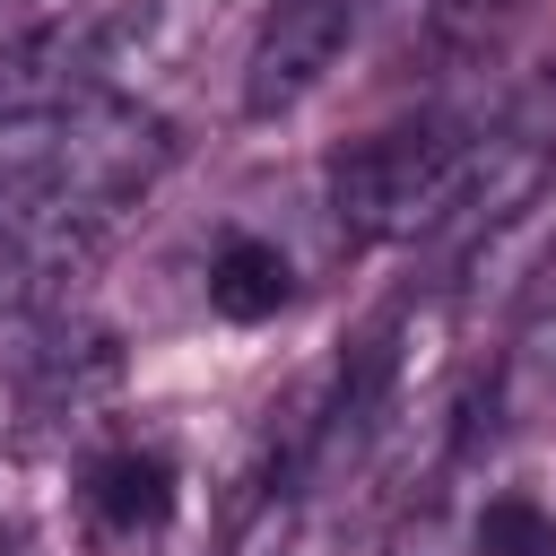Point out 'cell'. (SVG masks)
Segmentation results:
<instances>
[{
  "label": "cell",
  "instance_id": "cell-4",
  "mask_svg": "<svg viewBox=\"0 0 556 556\" xmlns=\"http://www.w3.org/2000/svg\"><path fill=\"white\" fill-rule=\"evenodd\" d=\"M174 495H182V469H174L156 443H113V452H96V460H87V486H78L87 521H96L113 547L156 539V530L174 521Z\"/></svg>",
  "mask_w": 556,
  "mask_h": 556
},
{
  "label": "cell",
  "instance_id": "cell-1",
  "mask_svg": "<svg viewBox=\"0 0 556 556\" xmlns=\"http://www.w3.org/2000/svg\"><path fill=\"white\" fill-rule=\"evenodd\" d=\"M469 156H478V139L460 122H400V130L348 139L321 165V200L348 243H400V235L443 226V208L469 182Z\"/></svg>",
  "mask_w": 556,
  "mask_h": 556
},
{
  "label": "cell",
  "instance_id": "cell-7",
  "mask_svg": "<svg viewBox=\"0 0 556 556\" xmlns=\"http://www.w3.org/2000/svg\"><path fill=\"white\" fill-rule=\"evenodd\" d=\"M460 539H469V530H460V521H452V513L426 495V504H417V513L391 530V547H382V556H460Z\"/></svg>",
  "mask_w": 556,
  "mask_h": 556
},
{
  "label": "cell",
  "instance_id": "cell-5",
  "mask_svg": "<svg viewBox=\"0 0 556 556\" xmlns=\"http://www.w3.org/2000/svg\"><path fill=\"white\" fill-rule=\"evenodd\" d=\"M295 304V269L269 235H226L208 252V313L217 321H269Z\"/></svg>",
  "mask_w": 556,
  "mask_h": 556
},
{
  "label": "cell",
  "instance_id": "cell-2",
  "mask_svg": "<svg viewBox=\"0 0 556 556\" xmlns=\"http://www.w3.org/2000/svg\"><path fill=\"white\" fill-rule=\"evenodd\" d=\"M139 35V9L104 17H52L0 43V122H52L96 96L104 70H122V43Z\"/></svg>",
  "mask_w": 556,
  "mask_h": 556
},
{
  "label": "cell",
  "instance_id": "cell-6",
  "mask_svg": "<svg viewBox=\"0 0 556 556\" xmlns=\"http://www.w3.org/2000/svg\"><path fill=\"white\" fill-rule=\"evenodd\" d=\"M469 556H556V513L521 486L486 495L478 521H469Z\"/></svg>",
  "mask_w": 556,
  "mask_h": 556
},
{
  "label": "cell",
  "instance_id": "cell-3",
  "mask_svg": "<svg viewBox=\"0 0 556 556\" xmlns=\"http://www.w3.org/2000/svg\"><path fill=\"white\" fill-rule=\"evenodd\" d=\"M356 17H365V0H269V9H261V35H252V52H243V113H252V122L295 113V104L339 70Z\"/></svg>",
  "mask_w": 556,
  "mask_h": 556
}]
</instances>
